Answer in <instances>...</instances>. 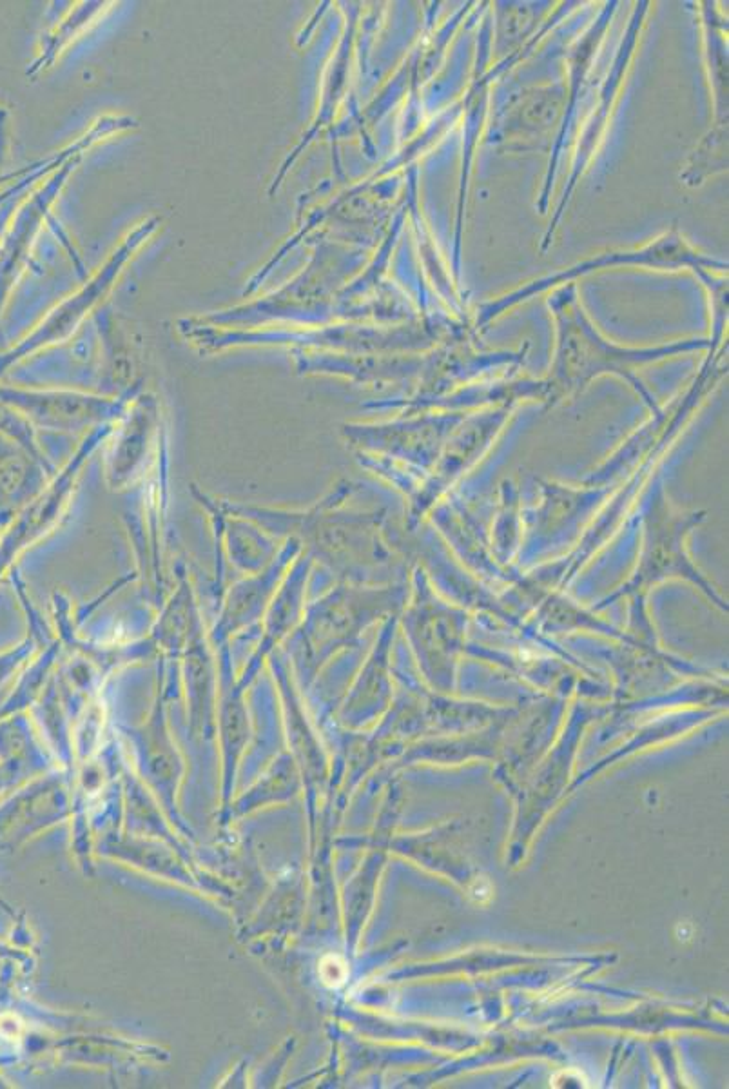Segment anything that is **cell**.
I'll return each instance as SVG.
<instances>
[{
    "instance_id": "obj_1",
    "label": "cell",
    "mask_w": 729,
    "mask_h": 1089,
    "mask_svg": "<svg viewBox=\"0 0 729 1089\" xmlns=\"http://www.w3.org/2000/svg\"><path fill=\"white\" fill-rule=\"evenodd\" d=\"M552 313L557 318L559 329V353L555 362V380L561 382V389L583 387L592 376L601 373H617L633 383L641 391L646 402L652 403L650 394L642 389V383L633 376V369L642 363L653 362L668 354L679 353L693 347H702L706 342H679V344L655 347V349H623L606 342L595 331L583 307L574 284L559 289L548 300Z\"/></svg>"
},
{
    "instance_id": "obj_2",
    "label": "cell",
    "mask_w": 729,
    "mask_h": 1089,
    "mask_svg": "<svg viewBox=\"0 0 729 1089\" xmlns=\"http://www.w3.org/2000/svg\"><path fill=\"white\" fill-rule=\"evenodd\" d=\"M612 267H648V269H659V271H679L682 267H688L691 271H695V275H697L702 271L711 273L713 269L724 271V269H728V262L702 255L686 242V238L679 233L677 227H673L668 233L659 236L653 244H648L642 249L612 251V253L597 255L595 258L572 265V267H568L566 271H561V273H554V275L534 280V282L526 284L525 287L512 291L510 295L501 296L496 302H490V304L481 307L477 325L490 324L499 314L516 307L517 304L525 302V300L532 298L537 293H543L550 287L572 284L575 278H579V276L590 275L595 271L612 269Z\"/></svg>"
},
{
    "instance_id": "obj_3",
    "label": "cell",
    "mask_w": 729,
    "mask_h": 1089,
    "mask_svg": "<svg viewBox=\"0 0 729 1089\" xmlns=\"http://www.w3.org/2000/svg\"><path fill=\"white\" fill-rule=\"evenodd\" d=\"M321 970H329V972H331L321 973V975H323L325 982H327L329 986H334V988H336V986H341V984L345 982V977H347V968H345V964H343V961H340L338 957H329V959H325V961L321 962Z\"/></svg>"
},
{
    "instance_id": "obj_4",
    "label": "cell",
    "mask_w": 729,
    "mask_h": 1089,
    "mask_svg": "<svg viewBox=\"0 0 729 1089\" xmlns=\"http://www.w3.org/2000/svg\"><path fill=\"white\" fill-rule=\"evenodd\" d=\"M554 1086L555 1088H566V1086H568V1088H570V1086H575V1088H586V1079H584L579 1071H561L554 1079Z\"/></svg>"
}]
</instances>
